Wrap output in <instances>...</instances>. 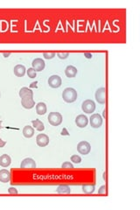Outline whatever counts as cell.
<instances>
[{
  "label": "cell",
  "mask_w": 140,
  "mask_h": 210,
  "mask_svg": "<svg viewBox=\"0 0 140 210\" xmlns=\"http://www.w3.org/2000/svg\"><path fill=\"white\" fill-rule=\"evenodd\" d=\"M2 121H0V130H1V128H2Z\"/></svg>",
  "instance_id": "e575fe53"
},
{
  "label": "cell",
  "mask_w": 140,
  "mask_h": 210,
  "mask_svg": "<svg viewBox=\"0 0 140 210\" xmlns=\"http://www.w3.org/2000/svg\"><path fill=\"white\" fill-rule=\"evenodd\" d=\"M25 66L23 65H17L14 67V69H13V72H14V75L18 77H23L25 75Z\"/></svg>",
  "instance_id": "5bb4252c"
},
{
  "label": "cell",
  "mask_w": 140,
  "mask_h": 210,
  "mask_svg": "<svg viewBox=\"0 0 140 210\" xmlns=\"http://www.w3.org/2000/svg\"><path fill=\"white\" fill-rule=\"evenodd\" d=\"M0 98H1V92H0Z\"/></svg>",
  "instance_id": "d590c367"
},
{
  "label": "cell",
  "mask_w": 140,
  "mask_h": 210,
  "mask_svg": "<svg viewBox=\"0 0 140 210\" xmlns=\"http://www.w3.org/2000/svg\"><path fill=\"white\" fill-rule=\"evenodd\" d=\"M84 56L88 58V59H91V58H92V54L89 53V52H85V53H84Z\"/></svg>",
  "instance_id": "4dcf8cb0"
},
{
  "label": "cell",
  "mask_w": 140,
  "mask_h": 210,
  "mask_svg": "<svg viewBox=\"0 0 140 210\" xmlns=\"http://www.w3.org/2000/svg\"><path fill=\"white\" fill-rule=\"evenodd\" d=\"M106 193V186H102L100 187V189L98 190V194H103Z\"/></svg>",
  "instance_id": "f1b7e54d"
},
{
  "label": "cell",
  "mask_w": 140,
  "mask_h": 210,
  "mask_svg": "<svg viewBox=\"0 0 140 210\" xmlns=\"http://www.w3.org/2000/svg\"><path fill=\"white\" fill-rule=\"evenodd\" d=\"M89 122H90V125L93 128L98 129L103 124V118L99 114H94L89 118Z\"/></svg>",
  "instance_id": "277c9868"
},
{
  "label": "cell",
  "mask_w": 140,
  "mask_h": 210,
  "mask_svg": "<svg viewBox=\"0 0 140 210\" xmlns=\"http://www.w3.org/2000/svg\"><path fill=\"white\" fill-rule=\"evenodd\" d=\"M36 112H37L38 115H45L46 113V105L44 102H39L36 105Z\"/></svg>",
  "instance_id": "d6986e66"
},
{
  "label": "cell",
  "mask_w": 140,
  "mask_h": 210,
  "mask_svg": "<svg viewBox=\"0 0 140 210\" xmlns=\"http://www.w3.org/2000/svg\"><path fill=\"white\" fill-rule=\"evenodd\" d=\"M36 143L40 147H45L49 144V137L46 134H39L36 137Z\"/></svg>",
  "instance_id": "9c48e42d"
},
{
  "label": "cell",
  "mask_w": 140,
  "mask_h": 210,
  "mask_svg": "<svg viewBox=\"0 0 140 210\" xmlns=\"http://www.w3.org/2000/svg\"><path fill=\"white\" fill-rule=\"evenodd\" d=\"M43 56L45 59H47V60H51L55 57V52H44L43 53Z\"/></svg>",
  "instance_id": "d4e9b609"
},
{
  "label": "cell",
  "mask_w": 140,
  "mask_h": 210,
  "mask_svg": "<svg viewBox=\"0 0 140 210\" xmlns=\"http://www.w3.org/2000/svg\"><path fill=\"white\" fill-rule=\"evenodd\" d=\"M82 109L87 114H91L95 111V102L92 100H86L83 102L82 105Z\"/></svg>",
  "instance_id": "3957f363"
},
{
  "label": "cell",
  "mask_w": 140,
  "mask_h": 210,
  "mask_svg": "<svg viewBox=\"0 0 140 210\" xmlns=\"http://www.w3.org/2000/svg\"><path fill=\"white\" fill-rule=\"evenodd\" d=\"M21 104L25 109H33V107L35 106V102L33 100V97H24V98L21 99Z\"/></svg>",
  "instance_id": "30bf717a"
},
{
  "label": "cell",
  "mask_w": 140,
  "mask_h": 210,
  "mask_svg": "<svg viewBox=\"0 0 140 210\" xmlns=\"http://www.w3.org/2000/svg\"><path fill=\"white\" fill-rule=\"evenodd\" d=\"M12 163V159L9 155L7 154H3L0 156V166L2 167H8Z\"/></svg>",
  "instance_id": "2e32d148"
},
{
  "label": "cell",
  "mask_w": 140,
  "mask_h": 210,
  "mask_svg": "<svg viewBox=\"0 0 140 210\" xmlns=\"http://www.w3.org/2000/svg\"><path fill=\"white\" fill-rule=\"evenodd\" d=\"M48 122L51 125L59 126L62 123V114L59 112H51L48 115Z\"/></svg>",
  "instance_id": "7a4b0ae2"
},
{
  "label": "cell",
  "mask_w": 140,
  "mask_h": 210,
  "mask_svg": "<svg viewBox=\"0 0 140 210\" xmlns=\"http://www.w3.org/2000/svg\"><path fill=\"white\" fill-rule=\"evenodd\" d=\"M95 186L94 184H88V185H83V192L85 194H93L95 192Z\"/></svg>",
  "instance_id": "44dd1931"
},
{
  "label": "cell",
  "mask_w": 140,
  "mask_h": 210,
  "mask_svg": "<svg viewBox=\"0 0 140 210\" xmlns=\"http://www.w3.org/2000/svg\"><path fill=\"white\" fill-rule=\"evenodd\" d=\"M32 124H33V129L37 130L38 131H43L45 130V125L44 124L42 123L40 119H35L32 121Z\"/></svg>",
  "instance_id": "ac0fdd59"
},
{
  "label": "cell",
  "mask_w": 140,
  "mask_h": 210,
  "mask_svg": "<svg viewBox=\"0 0 140 210\" xmlns=\"http://www.w3.org/2000/svg\"><path fill=\"white\" fill-rule=\"evenodd\" d=\"M71 161L74 162L75 164H80V163L82 162V158H81L80 156L75 154V155H73V156L71 157Z\"/></svg>",
  "instance_id": "603a6c76"
},
{
  "label": "cell",
  "mask_w": 140,
  "mask_h": 210,
  "mask_svg": "<svg viewBox=\"0 0 140 210\" xmlns=\"http://www.w3.org/2000/svg\"><path fill=\"white\" fill-rule=\"evenodd\" d=\"M10 54H11V52H7V53H6V52H4V56L5 57V58H7V57H9V55H10Z\"/></svg>",
  "instance_id": "d6a6232c"
},
{
  "label": "cell",
  "mask_w": 140,
  "mask_h": 210,
  "mask_svg": "<svg viewBox=\"0 0 140 210\" xmlns=\"http://www.w3.org/2000/svg\"><path fill=\"white\" fill-rule=\"evenodd\" d=\"M20 168H22V169H35L36 168V163L33 158H26L21 162Z\"/></svg>",
  "instance_id": "ba28073f"
},
{
  "label": "cell",
  "mask_w": 140,
  "mask_h": 210,
  "mask_svg": "<svg viewBox=\"0 0 140 210\" xmlns=\"http://www.w3.org/2000/svg\"><path fill=\"white\" fill-rule=\"evenodd\" d=\"M8 193L10 194H18V190L15 187H10L8 189Z\"/></svg>",
  "instance_id": "83f0119b"
},
{
  "label": "cell",
  "mask_w": 140,
  "mask_h": 210,
  "mask_svg": "<svg viewBox=\"0 0 140 210\" xmlns=\"http://www.w3.org/2000/svg\"><path fill=\"white\" fill-rule=\"evenodd\" d=\"M62 98L67 103H72L77 99V92L73 88H67L62 92Z\"/></svg>",
  "instance_id": "6da1fadb"
},
{
  "label": "cell",
  "mask_w": 140,
  "mask_h": 210,
  "mask_svg": "<svg viewBox=\"0 0 140 210\" xmlns=\"http://www.w3.org/2000/svg\"><path fill=\"white\" fill-rule=\"evenodd\" d=\"M48 84L53 89H58L62 86V78L57 75H52L48 79Z\"/></svg>",
  "instance_id": "8992f818"
},
{
  "label": "cell",
  "mask_w": 140,
  "mask_h": 210,
  "mask_svg": "<svg viewBox=\"0 0 140 210\" xmlns=\"http://www.w3.org/2000/svg\"><path fill=\"white\" fill-rule=\"evenodd\" d=\"M62 135H67V136H68L69 134H68V132L67 131L66 129H63L62 131Z\"/></svg>",
  "instance_id": "1f68e13d"
},
{
  "label": "cell",
  "mask_w": 140,
  "mask_h": 210,
  "mask_svg": "<svg viewBox=\"0 0 140 210\" xmlns=\"http://www.w3.org/2000/svg\"><path fill=\"white\" fill-rule=\"evenodd\" d=\"M57 56L59 57L60 59H63V60H65V59H67V57L69 56V53H68V52H64V53H62V52H58Z\"/></svg>",
  "instance_id": "4316f807"
},
{
  "label": "cell",
  "mask_w": 140,
  "mask_h": 210,
  "mask_svg": "<svg viewBox=\"0 0 140 210\" xmlns=\"http://www.w3.org/2000/svg\"><path fill=\"white\" fill-rule=\"evenodd\" d=\"M95 100L97 101L98 103L100 104H103L106 102V94H105V89L104 88H100L96 91L95 94Z\"/></svg>",
  "instance_id": "52a82bcc"
},
{
  "label": "cell",
  "mask_w": 140,
  "mask_h": 210,
  "mask_svg": "<svg viewBox=\"0 0 140 210\" xmlns=\"http://www.w3.org/2000/svg\"><path fill=\"white\" fill-rule=\"evenodd\" d=\"M6 145V142L3 141L1 138H0V148H2V147H4V146Z\"/></svg>",
  "instance_id": "f546056e"
},
{
  "label": "cell",
  "mask_w": 140,
  "mask_h": 210,
  "mask_svg": "<svg viewBox=\"0 0 140 210\" xmlns=\"http://www.w3.org/2000/svg\"><path fill=\"white\" fill-rule=\"evenodd\" d=\"M11 180V173L8 170H0V181L3 183H7Z\"/></svg>",
  "instance_id": "4fadbf2b"
},
{
  "label": "cell",
  "mask_w": 140,
  "mask_h": 210,
  "mask_svg": "<svg viewBox=\"0 0 140 210\" xmlns=\"http://www.w3.org/2000/svg\"><path fill=\"white\" fill-rule=\"evenodd\" d=\"M65 75L68 78H74L77 75V69L74 66H67L65 69Z\"/></svg>",
  "instance_id": "9a60e30c"
},
{
  "label": "cell",
  "mask_w": 140,
  "mask_h": 210,
  "mask_svg": "<svg viewBox=\"0 0 140 210\" xmlns=\"http://www.w3.org/2000/svg\"><path fill=\"white\" fill-rule=\"evenodd\" d=\"M36 84H37V82H33V83L31 84V87H32V88H33V87L36 88Z\"/></svg>",
  "instance_id": "836d02e7"
},
{
  "label": "cell",
  "mask_w": 140,
  "mask_h": 210,
  "mask_svg": "<svg viewBox=\"0 0 140 210\" xmlns=\"http://www.w3.org/2000/svg\"><path fill=\"white\" fill-rule=\"evenodd\" d=\"M32 66H33V69L36 71V72H40L43 69H45V61H43L40 58H37L35 60H33V63H32Z\"/></svg>",
  "instance_id": "8fae6325"
},
{
  "label": "cell",
  "mask_w": 140,
  "mask_h": 210,
  "mask_svg": "<svg viewBox=\"0 0 140 210\" xmlns=\"http://www.w3.org/2000/svg\"><path fill=\"white\" fill-rule=\"evenodd\" d=\"M23 135L24 137H26V138H31L32 137H33L34 135V129L32 126L26 125L24 127L23 129Z\"/></svg>",
  "instance_id": "e0dca14e"
},
{
  "label": "cell",
  "mask_w": 140,
  "mask_h": 210,
  "mask_svg": "<svg viewBox=\"0 0 140 210\" xmlns=\"http://www.w3.org/2000/svg\"><path fill=\"white\" fill-rule=\"evenodd\" d=\"M19 97H20L21 99H22V98H24V97H33V92L32 91V90H31V89H28V88H25V87H24V88H22V89L19 90Z\"/></svg>",
  "instance_id": "ffe728a7"
},
{
  "label": "cell",
  "mask_w": 140,
  "mask_h": 210,
  "mask_svg": "<svg viewBox=\"0 0 140 210\" xmlns=\"http://www.w3.org/2000/svg\"><path fill=\"white\" fill-rule=\"evenodd\" d=\"M27 75H28V77H30V78H32V79L35 78V77H36V71H35L33 68L28 69V70H27Z\"/></svg>",
  "instance_id": "cb8c5ba5"
},
{
  "label": "cell",
  "mask_w": 140,
  "mask_h": 210,
  "mask_svg": "<svg viewBox=\"0 0 140 210\" xmlns=\"http://www.w3.org/2000/svg\"><path fill=\"white\" fill-rule=\"evenodd\" d=\"M62 168H64V169H74V166L68 161L64 162V163L62 164Z\"/></svg>",
  "instance_id": "484cf974"
},
{
  "label": "cell",
  "mask_w": 140,
  "mask_h": 210,
  "mask_svg": "<svg viewBox=\"0 0 140 210\" xmlns=\"http://www.w3.org/2000/svg\"><path fill=\"white\" fill-rule=\"evenodd\" d=\"M56 192L58 194H70L71 189H70L69 186H67V185H61V186H58Z\"/></svg>",
  "instance_id": "7402d4cb"
},
{
  "label": "cell",
  "mask_w": 140,
  "mask_h": 210,
  "mask_svg": "<svg viewBox=\"0 0 140 210\" xmlns=\"http://www.w3.org/2000/svg\"><path fill=\"white\" fill-rule=\"evenodd\" d=\"M91 146L89 145V143H88L87 141H82L79 143L77 145V151L81 154L83 155H87L90 152Z\"/></svg>",
  "instance_id": "5b68a950"
},
{
  "label": "cell",
  "mask_w": 140,
  "mask_h": 210,
  "mask_svg": "<svg viewBox=\"0 0 140 210\" xmlns=\"http://www.w3.org/2000/svg\"><path fill=\"white\" fill-rule=\"evenodd\" d=\"M75 124L79 128H85L89 124V119L85 115H79L75 118Z\"/></svg>",
  "instance_id": "7c38bea8"
}]
</instances>
